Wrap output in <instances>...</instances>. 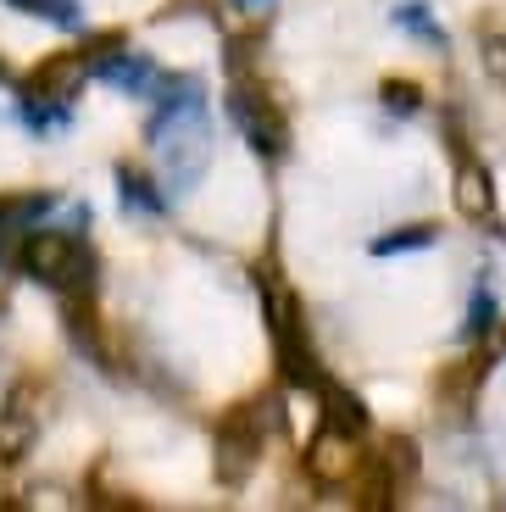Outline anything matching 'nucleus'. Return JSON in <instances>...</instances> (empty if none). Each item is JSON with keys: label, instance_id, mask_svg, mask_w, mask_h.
Wrapping results in <instances>:
<instances>
[{"label": "nucleus", "instance_id": "nucleus-1", "mask_svg": "<svg viewBox=\"0 0 506 512\" xmlns=\"http://www.w3.org/2000/svg\"><path fill=\"white\" fill-rule=\"evenodd\" d=\"M284 412L279 401H240L217 418V435H212V474L223 490H245L262 462V446H267V429H279Z\"/></svg>", "mask_w": 506, "mask_h": 512}, {"label": "nucleus", "instance_id": "nucleus-2", "mask_svg": "<svg viewBox=\"0 0 506 512\" xmlns=\"http://www.w3.org/2000/svg\"><path fill=\"white\" fill-rule=\"evenodd\" d=\"M273 262H256V290H262V312H267V329H273V357H279V373L301 390H317V384L329 379V373L317 368V351L306 340V318H301V301L295 290H284L273 279Z\"/></svg>", "mask_w": 506, "mask_h": 512}, {"label": "nucleus", "instance_id": "nucleus-3", "mask_svg": "<svg viewBox=\"0 0 506 512\" xmlns=\"http://www.w3.org/2000/svg\"><path fill=\"white\" fill-rule=\"evenodd\" d=\"M12 262H17L23 279L45 284V290H62V295H73L78 284L89 279L84 273V245H78L67 229H28L23 240H17Z\"/></svg>", "mask_w": 506, "mask_h": 512}, {"label": "nucleus", "instance_id": "nucleus-4", "mask_svg": "<svg viewBox=\"0 0 506 512\" xmlns=\"http://www.w3.org/2000/svg\"><path fill=\"white\" fill-rule=\"evenodd\" d=\"M228 117H234V128L245 134V145H251L256 156L279 162V156L290 151V123H284V112L273 106V95H262L245 73L228 78Z\"/></svg>", "mask_w": 506, "mask_h": 512}, {"label": "nucleus", "instance_id": "nucleus-5", "mask_svg": "<svg viewBox=\"0 0 506 512\" xmlns=\"http://www.w3.org/2000/svg\"><path fill=\"white\" fill-rule=\"evenodd\" d=\"M89 73L106 78V84L123 90V95H145V101H156V90H162V78H167L145 51H128L123 34L95 39V51H89Z\"/></svg>", "mask_w": 506, "mask_h": 512}, {"label": "nucleus", "instance_id": "nucleus-6", "mask_svg": "<svg viewBox=\"0 0 506 512\" xmlns=\"http://www.w3.org/2000/svg\"><path fill=\"white\" fill-rule=\"evenodd\" d=\"M39 390L34 379H17L6 390V407H0V462H23L28 446L39 440Z\"/></svg>", "mask_w": 506, "mask_h": 512}, {"label": "nucleus", "instance_id": "nucleus-7", "mask_svg": "<svg viewBox=\"0 0 506 512\" xmlns=\"http://www.w3.org/2000/svg\"><path fill=\"white\" fill-rule=\"evenodd\" d=\"M84 78H95V73H89V51H62V56L39 62L34 73L23 78V95H28V101H62V106H73V95L84 90Z\"/></svg>", "mask_w": 506, "mask_h": 512}, {"label": "nucleus", "instance_id": "nucleus-8", "mask_svg": "<svg viewBox=\"0 0 506 512\" xmlns=\"http://www.w3.org/2000/svg\"><path fill=\"white\" fill-rule=\"evenodd\" d=\"M356 468H362V451H356V435H345V429H317V440L306 446V474L317 479V485H351Z\"/></svg>", "mask_w": 506, "mask_h": 512}, {"label": "nucleus", "instance_id": "nucleus-9", "mask_svg": "<svg viewBox=\"0 0 506 512\" xmlns=\"http://www.w3.org/2000/svg\"><path fill=\"white\" fill-rule=\"evenodd\" d=\"M456 212L468 223H490L495 218V179L484 162H462L456 167Z\"/></svg>", "mask_w": 506, "mask_h": 512}, {"label": "nucleus", "instance_id": "nucleus-10", "mask_svg": "<svg viewBox=\"0 0 506 512\" xmlns=\"http://www.w3.org/2000/svg\"><path fill=\"white\" fill-rule=\"evenodd\" d=\"M317 401H323L317 412H323V423H329V429H345V435H362V429H367V407H362V396H356V390L323 379V384H317Z\"/></svg>", "mask_w": 506, "mask_h": 512}, {"label": "nucleus", "instance_id": "nucleus-11", "mask_svg": "<svg viewBox=\"0 0 506 512\" xmlns=\"http://www.w3.org/2000/svg\"><path fill=\"white\" fill-rule=\"evenodd\" d=\"M117 195H123V212H134V218H162L167 212V195L128 162L117 167Z\"/></svg>", "mask_w": 506, "mask_h": 512}, {"label": "nucleus", "instance_id": "nucleus-12", "mask_svg": "<svg viewBox=\"0 0 506 512\" xmlns=\"http://www.w3.org/2000/svg\"><path fill=\"white\" fill-rule=\"evenodd\" d=\"M440 240V229L434 223H412V229H395V234H379L373 240V256H401V251H429V245Z\"/></svg>", "mask_w": 506, "mask_h": 512}, {"label": "nucleus", "instance_id": "nucleus-13", "mask_svg": "<svg viewBox=\"0 0 506 512\" xmlns=\"http://www.w3.org/2000/svg\"><path fill=\"white\" fill-rule=\"evenodd\" d=\"M373 457L384 462V474H390V479H395V490L406 496V485L418 479V446H412V440H390V446L373 451Z\"/></svg>", "mask_w": 506, "mask_h": 512}, {"label": "nucleus", "instance_id": "nucleus-14", "mask_svg": "<svg viewBox=\"0 0 506 512\" xmlns=\"http://www.w3.org/2000/svg\"><path fill=\"white\" fill-rule=\"evenodd\" d=\"M395 28H406V34L429 39L434 51H445V28L429 17V6H423V0H401V6H395Z\"/></svg>", "mask_w": 506, "mask_h": 512}, {"label": "nucleus", "instance_id": "nucleus-15", "mask_svg": "<svg viewBox=\"0 0 506 512\" xmlns=\"http://www.w3.org/2000/svg\"><path fill=\"white\" fill-rule=\"evenodd\" d=\"M12 12H28V17H45V23L56 28H78L84 17H78V0H6Z\"/></svg>", "mask_w": 506, "mask_h": 512}, {"label": "nucleus", "instance_id": "nucleus-16", "mask_svg": "<svg viewBox=\"0 0 506 512\" xmlns=\"http://www.w3.org/2000/svg\"><path fill=\"white\" fill-rule=\"evenodd\" d=\"M479 62H484V73H490L495 84L506 90V34H501V28L479 34Z\"/></svg>", "mask_w": 506, "mask_h": 512}, {"label": "nucleus", "instance_id": "nucleus-17", "mask_svg": "<svg viewBox=\"0 0 506 512\" xmlns=\"http://www.w3.org/2000/svg\"><path fill=\"white\" fill-rule=\"evenodd\" d=\"M384 106H390V112H401V117H412V112H423V95H418V84H406V78H390V84H384Z\"/></svg>", "mask_w": 506, "mask_h": 512}, {"label": "nucleus", "instance_id": "nucleus-18", "mask_svg": "<svg viewBox=\"0 0 506 512\" xmlns=\"http://www.w3.org/2000/svg\"><path fill=\"white\" fill-rule=\"evenodd\" d=\"M484 329H495V295L490 290L473 295V312H468V334H484Z\"/></svg>", "mask_w": 506, "mask_h": 512}, {"label": "nucleus", "instance_id": "nucleus-19", "mask_svg": "<svg viewBox=\"0 0 506 512\" xmlns=\"http://www.w3.org/2000/svg\"><path fill=\"white\" fill-rule=\"evenodd\" d=\"M234 6H245V12H262V6H273V0H234Z\"/></svg>", "mask_w": 506, "mask_h": 512}, {"label": "nucleus", "instance_id": "nucleus-20", "mask_svg": "<svg viewBox=\"0 0 506 512\" xmlns=\"http://www.w3.org/2000/svg\"><path fill=\"white\" fill-rule=\"evenodd\" d=\"M0 84H6V62H0Z\"/></svg>", "mask_w": 506, "mask_h": 512}]
</instances>
